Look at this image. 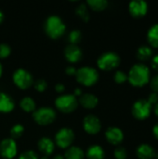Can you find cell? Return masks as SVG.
<instances>
[{
  "instance_id": "obj_1",
  "label": "cell",
  "mask_w": 158,
  "mask_h": 159,
  "mask_svg": "<svg viewBox=\"0 0 158 159\" xmlns=\"http://www.w3.org/2000/svg\"><path fill=\"white\" fill-rule=\"evenodd\" d=\"M128 80L134 87H143L150 81V70L143 63H137L131 67Z\"/></svg>"
},
{
  "instance_id": "obj_2",
  "label": "cell",
  "mask_w": 158,
  "mask_h": 159,
  "mask_svg": "<svg viewBox=\"0 0 158 159\" xmlns=\"http://www.w3.org/2000/svg\"><path fill=\"white\" fill-rule=\"evenodd\" d=\"M45 29H46L47 34L50 37L57 38L64 33L65 25L58 16L53 15V16L48 17L47 20H46Z\"/></svg>"
},
{
  "instance_id": "obj_3",
  "label": "cell",
  "mask_w": 158,
  "mask_h": 159,
  "mask_svg": "<svg viewBox=\"0 0 158 159\" xmlns=\"http://www.w3.org/2000/svg\"><path fill=\"white\" fill-rule=\"evenodd\" d=\"M75 75L78 82L85 86H91L95 84L99 77L98 72L94 68L88 66H85L77 70Z\"/></svg>"
},
{
  "instance_id": "obj_4",
  "label": "cell",
  "mask_w": 158,
  "mask_h": 159,
  "mask_svg": "<svg viewBox=\"0 0 158 159\" xmlns=\"http://www.w3.org/2000/svg\"><path fill=\"white\" fill-rule=\"evenodd\" d=\"M120 62V58L119 56L115 53V52H106V53H103L99 59H98V66L102 69V70H106V71H109V70H112V69H115V67L118 66Z\"/></svg>"
},
{
  "instance_id": "obj_5",
  "label": "cell",
  "mask_w": 158,
  "mask_h": 159,
  "mask_svg": "<svg viewBox=\"0 0 158 159\" xmlns=\"http://www.w3.org/2000/svg\"><path fill=\"white\" fill-rule=\"evenodd\" d=\"M152 110V104L146 100L137 101L132 107V115L139 120H144L149 117Z\"/></svg>"
},
{
  "instance_id": "obj_6",
  "label": "cell",
  "mask_w": 158,
  "mask_h": 159,
  "mask_svg": "<svg viewBox=\"0 0 158 159\" xmlns=\"http://www.w3.org/2000/svg\"><path fill=\"white\" fill-rule=\"evenodd\" d=\"M56 106L64 113H70L74 111L77 106V101L74 95L67 94L60 96L55 101Z\"/></svg>"
},
{
  "instance_id": "obj_7",
  "label": "cell",
  "mask_w": 158,
  "mask_h": 159,
  "mask_svg": "<svg viewBox=\"0 0 158 159\" xmlns=\"http://www.w3.org/2000/svg\"><path fill=\"white\" fill-rule=\"evenodd\" d=\"M34 119L40 125H47L56 117V113L49 107H42L34 112Z\"/></svg>"
},
{
  "instance_id": "obj_8",
  "label": "cell",
  "mask_w": 158,
  "mask_h": 159,
  "mask_svg": "<svg viewBox=\"0 0 158 159\" xmlns=\"http://www.w3.org/2000/svg\"><path fill=\"white\" fill-rule=\"evenodd\" d=\"M13 80L14 83L20 89H27L33 83L32 75L24 69H18L15 71L13 75Z\"/></svg>"
},
{
  "instance_id": "obj_9",
  "label": "cell",
  "mask_w": 158,
  "mask_h": 159,
  "mask_svg": "<svg viewBox=\"0 0 158 159\" xmlns=\"http://www.w3.org/2000/svg\"><path fill=\"white\" fill-rule=\"evenodd\" d=\"M74 135L71 129L63 128L58 131L56 134V143L61 148L68 147L74 141Z\"/></svg>"
},
{
  "instance_id": "obj_10",
  "label": "cell",
  "mask_w": 158,
  "mask_h": 159,
  "mask_svg": "<svg viewBox=\"0 0 158 159\" xmlns=\"http://www.w3.org/2000/svg\"><path fill=\"white\" fill-rule=\"evenodd\" d=\"M17 153V145L12 139H5L0 144V154L3 157L11 159Z\"/></svg>"
},
{
  "instance_id": "obj_11",
  "label": "cell",
  "mask_w": 158,
  "mask_h": 159,
  "mask_svg": "<svg viewBox=\"0 0 158 159\" xmlns=\"http://www.w3.org/2000/svg\"><path fill=\"white\" fill-rule=\"evenodd\" d=\"M129 9L133 17L141 18L146 15L148 11V4L142 0H135L129 3Z\"/></svg>"
},
{
  "instance_id": "obj_12",
  "label": "cell",
  "mask_w": 158,
  "mask_h": 159,
  "mask_svg": "<svg viewBox=\"0 0 158 159\" xmlns=\"http://www.w3.org/2000/svg\"><path fill=\"white\" fill-rule=\"evenodd\" d=\"M83 125H84L85 130L90 134L98 133L101 129V127H102L100 119L93 115L87 116L84 119Z\"/></svg>"
},
{
  "instance_id": "obj_13",
  "label": "cell",
  "mask_w": 158,
  "mask_h": 159,
  "mask_svg": "<svg viewBox=\"0 0 158 159\" xmlns=\"http://www.w3.org/2000/svg\"><path fill=\"white\" fill-rule=\"evenodd\" d=\"M105 136L107 141L110 143L113 144H118L123 141L124 138V134L122 132V130L116 127H111L109 128L106 132H105Z\"/></svg>"
},
{
  "instance_id": "obj_14",
  "label": "cell",
  "mask_w": 158,
  "mask_h": 159,
  "mask_svg": "<svg viewBox=\"0 0 158 159\" xmlns=\"http://www.w3.org/2000/svg\"><path fill=\"white\" fill-rule=\"evenodd\" d=\"M82 52L81 49L74 44H71L65 48V57L71 62L78 61L81 59Z\"/></svg>"
},
{
  "instance_id": "obj_15",
  "label": "cell",
  "mask_w": 158,
  "mask_h": 159,
  "mask_svg": "<svg viewBox=\"0 0 158 159\" xmlns=\"http://www.w3.org/2000/svg\"><path fill=\"white\" fill-rule=\"evenodd\" d=\"M137 157L140 159H153L156 157V151L154 147L149 144L143 143L137 148Z\"/></svg>"
},
{
  "instance_id": "obj_16",
  "label": "cell",
  "mask_w": 158,
  "mask_h": 159,
  "mask_svg": "<svg viewBox=\"0 0 158 159\" xmlns=\"http://www.w3.org/2000/svg\"><path fill=\"white\" fill-rule=\"evenodd\" d=\"M14 107L12 99L4 92L0 91V112H10Z\"/></svg>"
},
{
  "instance_id": "obj_17",
  "label": "cell",
  "mask_w": 158,
  "mask_h": 159,
  "mask_svg": "<svg viewBox=\"0 0 158 159\" xmlns=\"http://www.w3.org/2000/svg\"><path fill=\"white\" fill-rule=\"evenodd\" d=\"M38 148L45 155H50L54 150V143L49 138L44 137L38 142Z\"/></svg>"
},
{
  "instance_id": "obj_18",
  "label": "cell",
  "mask_w": 158,
  "mask_h": 159,
  "mask_svg": "<svg viewBox=\"0 0 158 159\" xmlns=\"http://www.w3.org/2000/svg\"><path fill=\"white\" fill-rule=\"evenodd\" d=\"M80 103L86 108H94L98 104V99L93 94L86 93L80 97Z\"/></svg>"
},
{
  "instance_id": "obj_19",
  "label": "cell",
  "mask_w": 158,
  "mask_h": 159,
  "mask_svg": "<svg viewBox=\"0 0 158 159\" xmlns=\"http://www.w3.org/2000/svg\"><path fill=\"white\" fill-rule=\"evenodd\" d=\"M87 157L88 159H103L104 158L103 149L99 145H92L88 149Z\"/></svg>"
},
{
  "instance_id": "obj_20",
  "label": "cell",
  "mask_w": 158,
  "mask_h": 159,
  "mask_svg": "<svg viewBox=\"0 0 158 159\" xmlns=\"http://www.w3.org/2000/svg\"><path fill=\"white\" fill-rule=\"evenodd\" d=\"M147 38L152 47L158 48V24L153 25L149 29L147 33Z\"/></svg>"
},
{
  "instance_id": "obj_21",
  "label": "cell",
  "mask_w": 158,
  "mask_h": 159,
  "mask_svg": "<svg viewBox=\"0 0 158 159\" xmlns=\"http://www.w3.org/2000/svg\"><path fill=\"white\" fill-rule=\"evenodd\" d=\"M153 56V50L148 46H142L137 50V57L139 60L144 61L149 60Z\"/></svg>"
},
{
  "instance_id": "obj_22",
  "label": "cell",
  "mask_w": 158,
  "mask_h": 159,
  "mask_svg": "<svg viewBox=\"0 0 158 159\" xmlns=\"http://www.w3.org/2000/svg\"><path fill=\"white\" fill-rule=\"evenodd\" d=\"M84 153L79 147H71L69 148L65 153V158L66 159H83Z\"/></svg>"
},
{
  "instance_id": "obj_23",
  "label": "cell",
  "mask_w": 158,
  "mask_h": 159,
  "mask_svg": "<svg viewBox=\"0 0 158 159\" xmlns=\"http://www.w3.org/2000/svg\"><path fill=\"white\" fill-rule=\"evenodd\" d=\"M20 107L26 112H32L35 108V103L32 98L25 97L20 101Z\"/></svg>"
},
{
  "instance_id": "obj_24",
  "label": "cell",
  "mask_w": 158,
  "mask_h": 159,
  "mask_svg": "<svg viewBox=\"0 0 158 159\" xmlns=\"http://www.w3.org/2000/svg\"><path fill=\"white\" fill-rule=\"evenodd\" d=\"M88 4L95 10H102L107 7L108 2L106 0H88Z\"/></svg>"
},
{
  "instance_id": "obj_25",
  "label": "cell",
  "mask_w": 158,
  "mask_h": 159,
  "mask_svg": "<svg viewBox=\"0 0 158 159\" xmlns=\"http://www.w3.org/2000/svg\"><path fill=\"white\" fill-rule=\"evenodd\" d=\"M76 13H77L84 20H88V18H89L88 12V9H87V7H86V5H84V4L80 5V6L77 7Z\"/></svg>"
},
{
  "instance_id": "obj_26",
  "label": "cell",
  "mask_w": 158,
  "mask_h": 159,
  "mask_svg": "<svg viewBox=\"0 0 158 159\" xmlns=\"http://www.w3.org/2000/svg\"><path fill=\"white\" fill-rule=\"evenodd\" d=\"M22 132H23V127L20 124L13 126L12 129H10V134L12 138H19L22 134Z\"/></svg>"
},
{
  "instance_id": "obj_27",
  "label": "cell",
  "mask_w": 158,
  "mask_h": 159,
  "mask_svg": "<svg viewBox=\"0 0 158 159\" xmlns=\"http://www.w3.org/2000/svg\"><path fill=\"white\" fill-rule=\"evenodd\" d=\"M115 81L118 84H122V83H125L127 80H128V75L126 73L122 72V71H117L115 74Z\"/></svg>"
},
{
  "instance_id": "obj_28",
  "label": "cell",
  "mask_w": 158,
  "mask_h": 159,
  "mask_svg": "<svg viewBox=\"0 0 158 159\" xmlns=\"http://www.w3.org/2000/svg\"><path fill=\"white\" fill-rule=\"evenodd\" d=\"M80 37H81V33L78 30H73L69 34V40L72 44L75 45V43H77L80 40Z\"/></svg>"
},
{
  "instance_id": "obj_29",
  "label": "cell",
  "mask_w": 158,
  "mask_h": 159,
  "mask_svg": "<svg viewBox=\"0 0 158 159\" xmlns=\"http://www.w3.org/2000/svg\"><path fill=\"white\" fill-rule=\"evenodd\" d=\"M115 157L116 159H126L127 151L123 147H118L115 150Z\"/></svg>"
},
{
  "instance_id": "obj_30",
  "label": "cell",
  "mask_w": 158,
  "mask_h": 159,
  "mask_svg": "<svg viewBox=\"0 0 158 159\" xmlns=\"http://www.w3.org/2000/svg\"><path fill=\"white\" fill-rule=\"evenodd\" d=\"M10 53V48L7 44H0V58H5Z\"/></svg>"
},
{
  "instance_id": "obj_31",
  "label": "cell",
  "mask_w": 158,
  "mask_h": 159,
  "mask_svg": "<svg viewBox=\"0 0 158 159\" xmlns=\"http://www.w3.org/2000/svg\"><path fill=\"white\" fill-rule=\"evenodd\" d=\"M34 87H35V89H36V90H38V91H43V90H45L46 88H47V83H46L45 80L39 79V80H37V81L35 82Z\"/></svg>"
},
{
  "instance_id": "obj_32",
  "label": "cell",
  "mask_w": 158,
  "mask_h": 159,
  "mask_svg": "<svg viewBox=\"0 0 158 159\" xmlns=\"http://www.w3.org/2000/svg\"><path fill=\"white\" fill-rule=\"evenodd\" d=\"M19 159H37V157L34 152L33 151H26L20 155Z\"/></svg>"
},
{
  "instance_id": "obj_33",
  "label": "cell",
  "mask_w": 158,
  "mask_h": 159,
  "mask_svg": "<svg viewBox=\"0 0 158 159\" xmlns=\"http://www.w3.org/2000/svg\"><path fill=\"white\" fill-rule=\"evenodd\" d=\"M151 88L154 90V92L158 93V75L154 76V78L151 80Z\"/></svg>"
},
{
  "instance_id": "obj_34",
  "label": "cell",
  "mask_w": 158,
  "mask_h": 159,
  "mask_svg": "<svg viewBox=\"0 0 158 159\" xmlns=\"http://www.w3.org/2000/svg\"><path fill=\"white\" fill-rule=\"evenodd\" d=\"M147 101H148L152 105H153V104H156L158 102V93H156V92L152 93Z\"/></svg>"
},
{
  "instance_id": "obj_35",
  "label": "cell",
  "mask_w": 158,
  "mask_h": 159,
  "mask_svg": "<svg viewBox=\"0 0 158 159\" xmlns=\"http://www.w3.org/2000/svg\"><path fill=\"white\" fill-rule=\"evenodd\" d=\"M152 66L155 70L158 71V54L156 55L152 60Z\"/></svg>"
},
{
  "instance_id": "obj_36",
  "label": "cell",
  "mask_w": 158,
  "mask_h": 159,
  "mask_svg": "<svg viewBox=\"0 0 158 159\" xmlns=\"http://www.w3.org/2000/svg\"><path fill=\"white\" fill-rule=\"evenodd\" d=\"M65 71H66V73H67L69 75H75V74H76V70H75V68H74V67H73V66H69V67H67Z\"/></svg>"
},
{
  "instance_id": "obj_37",
  "label": "cell",
  "mask_w": 158,
  "mask_h": 159,
  "mask_svg": "<svg viewBox=\"0 0 158 159\" xmlns=\"http://www.w3.org/2000/svg\"><path fill=\"white\" fill-rule=\"evenodd\" d=\"M56 90L57 91H62V90H64V86L62 85V84H61V83H59V84H57L56 85Z\"/></svg>"
},
{
  "instance_id": "obj_38",
  "label": "cell",
  "mask_w": 158,
  "mask_h": 159,
  "mask_svg": "<svg viewBox=\"0 0 158 159\" xmlns=\"http://www.w3.org/2000/svg\"><path fill=\"white\" fill-rule=\"evenodd\" d=\"M153 133H154V135L156 136V138L158 140V123L154 127V129H153Z\"/></svg>"
},
{
  "instance_id": "obj_39",
  "label": "cell",
  "mask_w": 158,
  "mask_h": 159,
  "mask_svg": "<svg viewBox=\"0 0 158 159\" xmlns=\"http://www.w3.org/2000/svg\"><path fill=\"white\" fill-rule=\"evenodd\" d=\"M74 95H75V96L81 95V90H80V89H76L74 90Z\"/></svg>"
},
{
  "instance_id": "obj_40",
  "label": "cell",
  "mask_w": 158,
  "mask_h": 159,
  "mask_svg": "<svg viewBox=\"0 0 158 159\" xmlns=\"http://www.w3.org/2000/svg\"><path fill=\"white\" fill-rule=\"evenodd\" d=\"M155 114L156 115V116H158V102L155 106Z\"/></svg>"
},
{
  "instance_id": "obj_41",
  "label": "cell",
  "mask_w": 158,
  "mask_h": 159,
  "mask_svg": "<svg viewBox=\"0 0 158 159\" xmlns=\"http://www.w3.org/2000/svg\"><path fill=\"white\" fill-rule=\"evenodd\" d=\"M53 159H64V158H63V157H62V156L58 155V156H56V157H55Z\"/></svg>"
},
{
  "instance_id": "obj_42",
  "label": "cell",
  "mask_w": 158,
  "mask_h": 159,
  "mask_svg": "<svg viewBox=\"0 0 158 159\" xmlns=\"http://www.w3.org/2000/svg\"><path fill=\"white\" fill-rule=\"evenodd\" d=\"M3 17H4V16H3V13H2V11L0 10V22L3 20Z\"/></svg>"
},
{
  "instance_id": "obj_43",
  "label": "cell",
  "mask_w": 158,
  "mask_h": 159,
  "mask_svg": "<svg viewBox=\"0 0 158 159\" xmlns=\"http://www.w3.org/2000/svg\"><path fill=\"white\" fill-rule=\"evenodd\" d=\"M1 74H2V64L0 63V75H1Z\"/></svg>"
},
{
  "instance_id": "obj_44",
  "label": "cell",
  "mask_w": 158,
  "mask_h": 159,
  "mask_svg": "<svg viewBox=\"0 0 158 159\" xmlns=\"http://www.w3.org/2000/svg\"><path fill=\"white\" fill-rule=\"evenodd\" d=\"M41 159H48V158H47V157H42V158H41Z\"/></svg>"
},
{
  "instance_id": "obj_45",
  "label": "cell",
  "mask_w": 158,
  "mask_h": 159,
  "mask_svg": "<svg viewBox=\"0 0 158 159\" xmlns=\"http://www.w3.org/2000/svg\"><path fill=\"white\" fill-rule=\"evenodd\" d=\"M157 157H158V156H157Z\"/></svg>"
}]
</instances>
